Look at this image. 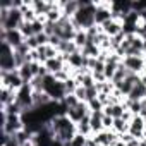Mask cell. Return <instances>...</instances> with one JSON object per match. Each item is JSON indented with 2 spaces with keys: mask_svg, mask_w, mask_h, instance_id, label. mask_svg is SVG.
I'll list each match as a JSON object with an SVG mask.
<instances>
[{
  "mask_svg": "<svg viewBox=\"0 0 146 146\" xmlns=\"http://www.w3.org/2000/svg\"><path fill=\"white\" fill-rule=\"evenodd\" d=\"M88 107H90V110L91 112H102L105 107L102 105V102L98 100V98H95V100H91V102H88Z\"/></svg>",
  "mask_w": 146,
  "mask_h": 146,
  "instance_id": "cell-19",
  "label": "cell"
},
{
  "mask_svg": "<svg viewBox=\"0 0 146 146\" xmlns=\"http://www.w3.org/2000/svg\"><path fill=\"white\" fill-rule=\"evenodd\" d=\"M90 113H91V110H90L88 103H83V102H81L78 107H74V108H69L65 115H67V117H69L72 122H74V124H79V122H81V120H83L86 115H90Z\"/></svg>",
  "mask_w": 146,
  "mask_h": 146,
  "instance_id": "cell-3",
  "label": "cell"
},
{
  "mask_svg": "<svg viewBox=\"0 0 146 146\" xmlns=\"http://www.w3.org/2000/svg\"><path fill=\"white\" fill-rule=\"evenodd\" d=\"M76 98L79 100V102H83V103H88V95H86V88L84 86H78V90H76Z\"/></svg>",
  "mask_w": 146,
  "mask_h": 146,
  "instance_id": "cell-18",
  "label": "cell"
},
{
  "mask_svg": "<svg viewBox=\"0 0 146 146\" xmlns=\"http://www.w3.org/2000/svg\"><path fill=\"white\" fill-rule=\"evenodd\" d=\"M122 64L134 74H143L146 69V58L144 57H124Z\"/></svg>",
  "mask_w": 146,
  "mask_h": 146,
  "instance_id": "cell-2",
  "label": "cell"
},
{
  "mask_svg": "<svg viewBox=\"0 0 146 146\" xmlns=\"http://www.w3.org/2000/svg\"><path fill=\"white\" fill-rule=\"evenodd\" d=\"M113 132H117L119 136L124 134V132H129V122H125L124 119H113V127H112Z\"/></svg>",
  "mask_w": 146,
  "mask_h": 146,
  "instance_id": "cell-13",
  "label": "cell"
},
{
  "mask_svg": "<svg viewBox=\"0 0 146 146\" xmlns=\"http://www.w3.org/2000/svg\"><path fill=\"white\" fill-rule=\"evenodd\" d=\"M91 115V113H90ZM90 115H86L79 124H78V134L84 136V137H91L93 131H91V124H90Z\"/></svg>",
  "mask_w": 146,
  "mask_h": 146,
  "instance_id": "cell-11",
  "label": "cell"
},
{
  "mask_svg": "<svg viewBox=\"0 0 146 146\" xmlns=\"http://www.w3.org/2000/svg\"><path fill=\"white\" fill-rule=\"evenodd\" d=\"M143 139L146 141V127H144V132H143Z\"/></svg>",
  "mask_w": 146,
  "mask_h": 146,
  "instance_id": "cell-24",
  "label": "cell"
},
{
  "mask_svg": "<svg viewBox=\"0 0 146 146\" xmlns=\"http://www.w3.org/2000/svg\"><path fill=\"white\" fill-rule=\"evenodd\" d=\"M124 112H125L124 103H113V105H108V107L103 108V113L108 115V117H112V119H122Z\"/></svg>",
  "mask_w": 146,
  "mask_h": 146,
  "instance_id": "cell-8",
  "label": "cell"
},
{
  "mask_svg": "<svg viewBox=\"0 0 146 146\" xmlns=\"http://www.w3.org/2000/svg\"><path fill=\"white\" fill-rule=\"evenodd\" d=\"M19 31L23 33V36L28 40V38H31V36H35V31H33V23H26V21H23V24L19 26Z\"/></svg>",
  "mask_w": 146,
  "mask_h": 146,
  "instance_id": "cell-16",
  "label": "cell"
},
{
  "mask_svg": "<svg viewBox=\"0 0 146 146\" xmlns=\"http://www.w3.org/2000/svg\"><path fill=\"white\" fill-rule=\"evenodd\" d=\"M144 127H146V120H144L143 117H139V115H134L132 120L129 122V132H131L136 139H139V141H143Z\"/></svg>",
  "mask_w": 146,
  "mask_h": 146,
  "instance_id": "cell-5",
  "label": "cell"
},
{
  "mask_svg": "<svg viewBox=\"0 0 146 146\" xmlns=\"http://www.w3.org/2000/svg\"><path fill=\"white\" fill-rule=\"evenodd\" d=\"M53 4L55 2H45V0H35V2H31V7L35 9V12L40 16H46L52 9H53Z\"/></svg>",
  "mask_w": 146,
  "mask_h": 146,
  "instance_id": "cell-7",
  "label": "cell"
},
{
  "mask_svg": "<svg viewBox=\"0 0 146 146\" xmlns=\"http://www.w3.org/2000/svg\"><path fill=\"white\" fill-rule=\"evenodd\" d=\"M93 137H95L98 146H113L119 141V134L113 131H102V132L95 134Z\"/></svg>",
  "mask_w": 146,
  "mask_h": 146,
  "instance_id": "cell-4",
  "label": "cell"
},
{
  "mask_svg": "<svg viewBox=\"0 0 146 146\" xmlns=\"http://www.w3.org/2000/svg\"><path fill=\"white\" fill-rule=\"evenodd\" d=\"M79 103H81V102L76 98V95H67V96L60 102V105L65 108V113H67V110H69V108H74V107H78Z\"/></svg>",
  "mask_w": 146,
  "mask_h": 146,
  "instance_id": "cell-14",
  "label": "cell"
},
{
  "mask_svg": "<svg viewBox=\"0 0 146 146\" xmlns=\"http://www.w3.org/2000/svg\"><path fill=\"white\" fill-rule=\"evenodd\" d=\"M2 41H7L14 50L17 48V46H21L24 41H26V38L23 36V33L19 31V29H12V31H5V29H2L0 28V43Z\"/></svg>",
  "mask_w": 146,
  "mask_h": 146,
  "instance_id": "cell-1",
  "label": "cell"
},
{
  "mask_svg": "<svg viewBox=\"0 0 146 146\" xmlns=\"http://www.w3.org/2000/svg\"><path fill=\"white\" fill-rule=\"evenodd\" d=\"M36 40H38V45H40V46H43V45H48L50 36H46L45 33H41V35H36Z\"/></svg>",
  "mask_w": 146,
  "mask_h": 146,
  "instance_id": "cell-21",
  "label": "cell"
},
{
  "mask_svg": "<svg viewBox=\"0 0 146 146\" xmlns=\"http://www.w3.org/2000/svg\"><path fill=\"white\" fill-rule=\"evenodd\" d=\"M84 146H98V144H96L95 137L91 136V137H88V139H86V144H84Z\"/></svg>",
  "mask_w": 146,
  "mask_h": 146,
  "instance_id": "cell-22",
  "label": "cell"
},
{
  "mask_svg": "<svg viewBox=\"0 0 146 146\" xmlns=\"http://www.w3.org/2000/svg\"><path fill=\"white\" fill-rule=\"evenodd\" d=\"M16 95H17V91H14L11 88H2L0 90V103H2V107H7V105L14 103Z\"/></svg>",
  "mask_w": 146,
  "mask_h": 146,
  "instance_id": "cell-10",
  "label": "cell"
},
{
  "mask_svg": "<svg viewBox=\"0 0 146 146\" xmlns=\"http://www.w3.org/2000/svg\"><path fill=\"white\" fill-rule=\"evenodd\" d=\"M102 122H103V129H105V131H112V127H113V119H112V117L103 115Z\"/></svg>",
  "mask_w": 146,
  "mask_h": 146,
  "instance_id": "cell-20",
  "label": "cell"
},
{
  "mask_svg": "<svg viewBox=\"0 0 146 146\" xmlns=\"http://www.w3.org/2000/svg\"><path fill=\"white\" fill-rule=\"evenodd\" d=\"M144 98H146V86L141 84V83H137L132 88V91L129 93V96H127L129 102H143Z\"/></svg>",
  "mask_w": 146,
  "mask_h": 146,
  "instance_id": "cell-9",
  "label": "cell"
},
{
  "mask_svg": "<svg viewBox=\"0 0 146 146\" xmlns=\"http://www.w3.org/2000/svg\"><path fill=\"white\" fill-rule=\"evenodd\" d=\"M102 31H103L107 36L113 38V36H117V35L122 31V23H120V21L110 19V21H107L105 24H102Z\"/></svg>",
  "mask_w": 146,
  "mask_h": 146,
  "instance_id": "cell-6",
  "label": "cell"
},
{
  "mask_svg": "<svg viewBox=\"0 0 146 146\" xmlns=\"http://www.w3.org/2000/svg\"><path fill=\"white\" fill-rule=\"evenodd\" d=\"M19 76L23 78V81H24V84H29L31 81H33V70H31V64L28 62V64H24L23 67H19Z\"/></svg>",
  "mask_w": 146,
  "mask_h": 146,
  "instance_id": "cell-12",
  "label": "cell"
},
{
  "mask_svg": "<svg viewBox=\"0 0 146 146\" xmlns=\"http://www.w3.org/2000/svg\"><path fill=\"white\" fill-rule=\"evenodd\" d=\"M113 146H127V144H125V143H124V141H120V139H119V141H117V143H115V144H113Z\"/></svg>",
  "mask_w": 146,
  "mask_h": 146,
  "instance_id": "cell-23",
  "label": "cell"
},
{
  "mask_svg": "<svg viewBox=\"0 0 146 146\" xmlns=\"http://www.w3.org/2000/svg\"><path fill=\"white\" fill-rule=\"evenodd\" d=\"M117 67H119V64H112V62L105 64V70H103V74H105L107 81H112V79H113V76H115V70H117Z\"/></svg>",
  "mask_w": 146,
  "mask_h": 146,
  "instance_id": "cell-17",
  "label": "cell"
},
{
  "mask_svg": "<svg viewBox=\"0 0 146 146\" xmlns=\"http://www.w3.org/2000/svg\"><path fill=\"white\" fill-rule=\"evenodd\" d=\"M74 43H76V46H78L79 50H83V48H84V45L88 43V35H86V31H84V29H79V31H76Z\"/></svg>",
  "mask_w": 146,
  "mask_h": 146,
  "instance_id": "cell-15",
  "label": "cell"
}]
</instances>
